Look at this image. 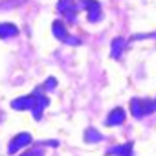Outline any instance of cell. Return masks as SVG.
Instances as JSON below:
<instances>
[{"instance_id": "6da1fadb", "label": "cell", "mask_w": 156, "mask_h": 156, "mask_svg": "<svg viewBox=\"0 0 156 156\" xmlns=\"http://www.w3.org/2000/svg\"><path fill=\"white\" fill-rule=\"evenodd\" d=\"M156 110V101H151V99H140V98H134L130 99V112L134 118H143L151 112Z\"/></svg>"}, {"instance_id": "52a82bcc", "label": "cell", "mask_w": 156, "mask_h": 156, "mask_svg": "<svg viewBox=\"0 0 156 156\" xmlns=\"http://www.w3.org/2000/svg\"><path fill=\"white\" fill-rule=\"evenodd\" d=\"M33 94H35V105H33L31 112H33V118H35V119H41L44 108L48 107V98H46L44 94H39V92H33Z\"/></svg>"}, {"instance_id": "7c38bea8", "label": "cell", "mask_w": 156, "mask_h": 156, "mask_svg": "<svg viewBox=\"0 0 156 156\" xmlns=\"http://www.w3.org/2000/svg\"><path fill=\"white\" fill-rule=\"evenodd\" d=\"M101 134L94 129V127H88L87 130H85V141H88V143H98V141H101Z\"/></svg>"}, {"instance_id": "7a4b0ae2", "label": "cell", "mask_w": 156, "mask_h": 156, "mask_svg": "<svg viewBox=\"0 0 156 156\" xmlns=\"http://www.w3.org/2000/svg\"><path fill=\"white\" fill-rule=\"evenodd\" d=\"M51 31H53L55 39H59V41L64 42V44H70V46H79V44H81L79 39H77V37H72V35L66 31V28H64V24H62L61 20H55V22L51 24Z\"/></svg>"}, {"instance_id": "277c9868", "label": "cell", "mask_w": 156, "mask_h": 156, "mask_svg": "<svg viewBox=\"0 0 156 156\" xmlns=\"http://www.w3.org/2000/svg\"><path fill=\"white\" fill-rule=\"evenodd\" d=\"M81 4L87 8V17L90 22H98L101 19V4L98 0H81Z\"/></svg>"}, {"instance_id": "ba28073f", "label": "cell", "mask_w": 156, "mask_h": 156, "mask_svg": "<svg viewBox=\"0 0 156 156\" xmlns=\"http://www.w3.org/2000/svg\"><path fill=\"white\" fill-rule=\"evenodd\" d=\"M123 121H125V110L118 107V108H112L110 110V114L105 119V125L107 127H116V125H121Z\"/></svg>"}, {"instance_id": "30bf717a", "label": "cell", "mask_w": 156, "mask_h": 156, "mask_svg": "<svg viewBox=\"0 0 156 156\" xmlns=\"http://www.w3.org/2000/svg\"><path fill=\"white\" fill-rule=\"evenodd\" d=\"M19 35V28L11 22H2L0 24V39H9V37H15Z\"/></svg>"}, {"instance_id": "5bb4252c", "label": "cell", "mask_w": 156, "mask_h": 156, "mask_svg": "<svg viewBox=\"0 0 156 156\" xmlns=\"http://www.w3.org/2000/svg\"><path fill=\"white\" fill-rule=\"evenodd\" d=\"M20 156H42V151L35 149V151H28V152H22Z\"/></svg>"}, {"instance_id": "9a60e30c", "label": "cell", "mask_w": 156, "mask_h": 156, "mask_svg": "<svg viewBox=\"0 0 156 156\" xmlns=\"http://www.w3.org/2000/svg\"><path fill=\"white\" fill-rule=\"evenodd\" d=\"M132 39L134 41H140V39H156V33H151V35H134Z\"/></svg>"}, {"instance_id": "8992f818", "label": "cell", "mask_w": 156, "mask_h": 156, "mask_svg": "<svg viewBox=\"0 0 156 156\" xmlns=\"http://www.w3.org/2000/svg\"><path fill=\"white\" fill-rule=\"evenodd\" d=\"M35 105V94H30V96H22V98H17L11 101V107L15 110H31Z\"/></svg>"}, {"instance_id": "4fadbf2b", "label": "cell", "mask_w": 156, "mask_h": 156, "mask_svg": "<svg viewBox=\"0 0 156 156\" xmlns=\"http://www.w3.org/2000/svg\"><path fill=\"white\" fill-rule=\"evenodd\" d=\"M55 87H57V81L53 79V77H50V79L44 83V90H53Z\"/></svg>"}, {"instance_id": "8fae6325", "label": "cell", "mask_w": 156, "mask_h": 156, "mask_svg": "<svg viewBox=\"0 0 156 156\" xmlns=\"http://www.w3.org/2000/svg\"><path fill=\"white\" fill-rule=\"evenodd\" d=\"M123 50H125V39L116 37V39L112 41V44H110V55H112L114 59H119L121 53H123Z\"/></svg>"}, {"instance_id": "9c48e42d", "label": "cell", "mask_w": 156, "mask_h": 156, "mask_svg": "<svg viewBox=\"0 0 156 156\" xmlns=\"http://www.w3.org/2000/svg\"><path fill=\"white\" fill-rule=\"evenodd\" d=\"M132 149H134L132 141H127V143H123V145L110 147V149L107 151V154H108V156H132V154H134Z\"/></svg>"}, {"instance_id": "3957f363", "label": "cell", "mask_w": 156, "mask_h": 156, "mask_svg": "<svg viewBox=\"0 0 156 156\" xmlns=\"http://www.w3.org/2000/svg\"><path fill=\"white\" fill-rule=\"evenodd\" d=\"M31 141H33V136H31L30 132H20V134H17V136H15V138L9 141L8 152H9V154H15L17 151H20V149L28 147Z\"/></svg>"}, {"instance_id": "5b68a950", "label": "cell", "mask_w": 156, "mask_h": 156, "mask_svg": "<svg viewBox=\"0 0 156 156\" xmlns=\"http://www.w3.org/2000/svg\"><path fill=\"white\" fill-rule=\"evenodd\" d=\"M57 11L62 15V17H66L70 22H75V2L73 0H59L57 2Z\"/></svg>"}]
</instances>
